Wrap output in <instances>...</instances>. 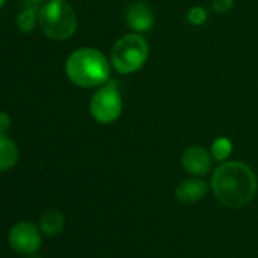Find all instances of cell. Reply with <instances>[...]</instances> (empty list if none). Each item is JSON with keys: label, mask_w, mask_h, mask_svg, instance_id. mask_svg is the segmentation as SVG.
<instances>
[{"label": "cell", "mask_w": 258, "mask_h": 258, "mask_svg": "<svg viewBox=\"0 0 258 258\" xmlns=\"http://www.w3.org/2000/svg\"><path fill=\"white\" fill-rule=\"evenodd\" d=\"M211 188L216 199L228 208H241L256 195V176L240 161L222 163L213 173Z\"/></svg>", "instance_id": "6da1fadb"}, {"label": "cell", "mask_w": 258, "mask_h": 258, "mask_svg": "<svg viewBox=\"0 0 258 258\" xmlns=\"http://www.w3.org/2000/svg\"><path fill=\"white\" fill-rule=\"evenodd\" d=\"M109 61L106 56L93 47H81L75 50L66 62L69 79L82 88L100 87L109 81Z\"/></svg>", "instance_id": "7a4b0ae2"}, {"label": "cell", "mask_w": 258, "mask_h": 258, "mask_svg": "<svg viewBox=\"0 0 258 258\" xmlns=\"http://www.w3.org/2000/svg\"><path fill=\"white\" fill-rule=\"evenodd\" d=\"M38 25L44 35L62 41L70 38L78 26L75 10L64 0H50L38 13Z\"/></svg>", "instance_id": "3957f363"}, {"label": "cell", "mask_w": 258, "mask_h": 258, "mask_svg": "<svg viewBox=\"0 0 258 258\" xmlns=\"http://www.w3.org/2000/svg\"><path fill=\"white\" fill-rule=\"evenodd\" d=\"M149 58V44L137 32L123 35L117 40L111 52L112 67L121 73L129 75L139 72Z\"/></svg>", "instance_id": "277c9868"}, {"label": "cell", "mask_w": 258, "mask_h": 258, "mask_svg": "<svg viewBox=\"0 0 258 258\" xmlns=\"http://www.w3.org/2000/svg\"><path fill=\"white\" fill-rule=\"evenodd\" d=\"M123 109L120 90L115 81H108L93 94L90 102V112L96 121L109 124L115 121Z\"/></svg>", "instance_id": "5b68a950"}, {"label": "cell", "mask_w": 258, "mask_h": 258, "mask_svg": "<svg viewBox=\"0 0 258 258\" xmlns=\"http://www.w3.org/2000/svg\"><path fill=\"white\" fill-rule=\"evenodd\" d=\"M41 229L31 222L16 223L8 234L11 249L20 255L35 253L41 246Z\"/></svg>", "instance_id": "8992f818"}, {"label": "cell", "mask_w": 258, "mask_h": 258, "mask_svg": "<svg viewBox=\"0 0 258 258\" xmlns=\"http://www.w3.org/2000/svg\"><path fill=\"white\" fill-rule=\"evenodd\" d=\"M126 23L134 32H148L155 25V16L152 8L145 2H131L124 14Z\"/></svg>", "instance_id": "52a82bcc"}, {"label": "cell", "mask_w": 258, "mask_h": 258, "mask_svg": "<svg viewBox=\"0 0 258 258\" xmlns=\"http://www.w3.org/2000/svg\"><path fill=\"white\" fill-rule=\"evenodd\" d=\"M211 155L207 149L201 146H190L182 152L181 163L182 167L195 176H202L211 169Z\"/></svg>", "instance_id": "ba28073f"}, {"label": "cell", "mask_w": 258, "mask_h": 258, "mask_svg": "<svg viewBox=\"0 0 258 258\" xmlns=\"http://www.w3.org/2000/svg\"><path fill=\"white\" fill-rule=\"evenodd\" d=\"M207 190H208V184L204 179L191 178L178 184L175 190V196L182 204H195L204 199V196L207 195Z\"/></svg>", "instance_id": "9c48e42d"}, {"label": "cell", "mask_w": 258, "mask_h": 258, "mask_svg": "<svg viewBox=\"0 0 258 258\" xmlns=\"http://www.w3.org/2000/svg\"><path fill=\"white\" fill-rule=\"evenodd\" d=\"M20 152L14 140L0 134V172L13 169L19 161Z\"/></svg>", "instance_id": "30bf717a"}, {"label": "cell", "mask_w": 258, "mask_h": 258, "mask_svg": "<svg viewBox=\"0 0 258 258\" xmlns=\"http://www.w3.org/2000/svg\"><path fill=\"white\" fill-rule=\"evenodd\" d=\"M64 223H66V219H64L61 211L47 210L40 219V229L44 235L52 237V235H56L62 231Z\"/></svg>", "instance_id": "8fae6325"}, {"label": "cell", "mask_w": 258, "mask_h": 258, "mask_svg": "<svg viewBox=\"0 0 258 258\" xmlns=\"http://www.w3.org/2000/svg\"><path fill=\"white\" fill-rule=\"evenodd\" d=\"M38 13L40 10H37V7H32V5H28L26 10L19 16L17 19V26L22 32L28 34L31 31H34L37 22H38Z\"/></svg>", "instance_id": "7c38bea8"}, {"label": "cell", "mask_w": 258, "mask_h": 258, "mask_svg": "<svg viewBox=\"0 0 258 258\" xmlns=\"http://www.w3.org/2000/svg\"><path fill=\"white\" fill-rule=\"evenodd\" d=\"M232 152V143L226 137H217L211 145V157L216 161H225Z\"/></svg>", "instance_id": "4fadbf2b"}, {"label": "cell", "mask_w": 258, "mask_h": 258, "mask_svg": "<svg viewBox=\"0 0 258 258\" xmlns=\"http://www.w3.org/2000/svg\"><path fill=\"white\" fill-rule=\"evenodd\" d=\"M207 19H208V13H207V10L202 8V7H193V8H190L188 13H187V20H188L193 26H201V25H204V23L207 22Z\"/></svg>", "instance_id": "5bb4252c"}, {"label": "cell", "mask_w": 258, "mask_h": 258, "mask_svg": "<svg viewBox=\"0 0 258 258\" xmlns=\"http://www.w3.org/2000/svg\"><path fill=\"white\" fill-rule=\"evenodd\" d=\"M234 7V0H213V10L217 14H225Z\"/></svg>", "instance_id": "9a60e30c"}, {"label": "cell", "mask_w": 258, "mask_h": 258, "mask_svg": "<svg viewBox=\"0 0 258 258\" xmlns=\"http://www.w3.org/2000/svg\"><path fill=\"white\" fill-rule=\"evenodd\" d=\"M10 127H11V117L7 112L0 111V134L8 133Z\"/></svg>", "instance_id": "2e32d148"}, {"label": "cell", "mask_w": 258, "mask_h": 258, "mask_svg": "<svg viewBox=\"0 0 258 258\" xmlns=\"http://www.w3.org/2000/svg\"><path fill=\"white\" fill-rule=\"evenodd\" d=\"M26 258H41L40 255H37V252L35 253H29V255H26Z\"/></svg>", "instance_id": "e0dca14e"}, {"label": "cell", "mask_w": 258, "mask_h": 258, "mask_svg": "<svg viewBox=\"0 0 258 258\" xmlns=\"http://www.w3.org/2000/svg\"><path fill=\"white\" fill-rule=\"evenodd\" d=\"M5 5V0H0V8H2Z\"/></svg>", "instance_id": "ac0fdd59"}, {"label": "cell", "mask_w": 258, "mask_h": 258, "mask_svg": "<svg viewBox=\"0 0 258 258\" xmlns=\"http://www.w3.org/2000/svg\"><path fill=\"white\" fill-rule=\"evenodd\" d=\"M34 2H37V4H40V2H44V0H34Z\"/></svg>", "instance_id": "d6986e66"}]
</instances>
